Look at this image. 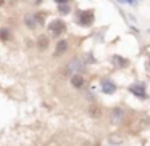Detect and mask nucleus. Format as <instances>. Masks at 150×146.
<instances>
[{
    "mask_svg": "<svg viewBox=\"0 0 150 146\" xmlns=\"http://www.w3.org/2000/svg\"><path fill=\"white\" fill-rule=\"evenodd\" d=\"M129 92L132 95H136L137 98H140V100H145L147 98V93H145V85L140 84V82H136V84H132L129 87Z\"/></svg>",
    "mask_w": 150,
    "mask_h": 146,
    "instance_id": "f257e3e1",
    "label": "nucleus"
},
{
    "mask_svg": "<svg viewBox=\"0 0 150 146\" xmlns=\"http://www.w3.org/2000/svg\"><path fill=\"white\" fill-rule=\"evenodd\" d=\"M92 21H94V11L87 10V11H81L79 13V23L82 26H89V24H92Z\"/></svg>",
    "mask_w": 150,
    "mask_h": 146,
    "instance_id": "f03ea898",
    "label": "nucleus"
},
{
    "mask_svg": "<svg viewBox=\"0 0 150 146\" xmlns=\"http://www.w3.org/2000/svg\"><path fill=\"white\" fill-rule=\"evenodd\" d=\"M102 92L107 95H113L115 92H116V85H115L113 80H110V79H103L102 80Z\"/></svg>",
    "mask_w": 150,
    "mask_h": 146,
    "instance_id": "7ed1b4c3",
    "label": "nucleus"
},
{
    "mask_svg": "<svg viewBox=\"0 0 150 146\" xmlns=\"http://www.w3.org/2000/svg\"><path fill=\"white\" fill-rule=\"evenodd\" d=\"M111 124H121L124 120V111L121 109V108H115L113 111H111Z\"/></svg>",
    "mask_w": 150,
    "mask_h": 146,
    "instance_id": "20e7f679",
    "label": "nucleus"
},
{
    "mask_svg": "<svg viewBox=\"0 0 150 146\" xmlns=\"http://www.w3.org/2000/svg\"><path fill=\"white\" fill-rule=\"evenodd\" d=\"M49 29L52 31V34L60 36V34L65 31V23H63V21H60V20H55V21H52V23H50Z\"/></svg>",
    "mask_w": 150,
    "mask_h": 146,
    "instance_id": "39448f33",
    "label": "nucleus"
},
{
    "mask_svg": "<svg viewBox=\"0 0 150 146\" xmlns=\"http://www.w3.org/2000/svg\"><path fill=\"white\" fill-rule=\"evenodd\" d=\"M111 63H113L115 68H124V66H127V59L126 58H121L120 55L111 56Z\"/></svg>",
    "mask_w": 150,
    "mask_h": 146,
    "instance_id": "423d86ee",
    "label": "nucleus"
},
{
    "mask_svg": "<svg viewBox=\"0 0 150 146\" xmlns=\"http://www.w3.org/2000/svg\"><path fill=\"white\" fill-rule=\"evenodd\" d=\"M68 72H78L82 69V63L79 61V59H73L71 63H68Z\"/></svg>",
    "mask_w": 150,
    "mask_h": 146,
    "instance_id": "0eeeda50",
    "label": "nucleus"
},
{
    "mask_svg": "<svg viewBox=\"0 0 150 146\" xmlns=\"http://www.w3.org/2000/svg\"><path fill=\"white\" fill-rule=\"evenodd\" d=\"M66 48H68V43H66V40H58V43H57V48H55V56L63 55V53L66 52Z\"/></svg>",
    "mask_w": 150,
    "mask_h": 146,
    "instance_id": "6e6552de",
    "label": "nucleus"
},
{
    "mask_svg": "<svg viewBox=\"0 0 150 146\" xmlns=\"http://www.w3.org/2000/svg\"><path fill=\"white\" fill-rule=\"evenodd\" d=\"M24 23H26V26L29 27V29H34L36 24H37L36 15H26V16H24Z\"/></svg>",
    "mask_w": 150,
    "mask_h": 146,
    "instance_id": "1a4fd4ad",
    "label": "nucleus"
},
{
    "mask_svg": "<svg viewBox=\"0 0 150 146\" xmlns=\"http://www.w3.org/2000/svg\"><path fill=\"white\" fill-rule=\"evenodd\" d=\"M124 140H123V136L121 135H108V143H110V145H113V146H118V145H121V143H123Z\"/></svg>",
    "mask_w": 150,
    "mask_h": 146,
    "instance_id": "9d476101",
    "label": "nucleus"
},
{
    "mask_svg": "<svg viewBox=\"0 0 150 146\" xmlns=\"http://www.w3.org/2000/svg\"><path fill=\"white\" fill-rule=\"evenodd\" d=\"M71 84L74 85L76 88H81L82 85H84V77H82V75H73V79H71Z\"/></svg>",
    "mask_w": 150,
    "mask_h": 146,
    "instance_id": "9b49d317",
    "label": "nucleus"
},
{
    "mask_svg": "<svg viewBox=\"0 0 150 146\" xmlns=\"http://www.w3.org/2000/svg\"><path fill=\"white\" fill-rule=\"evenodd\" d=\"M89 114H91L92 117H95V119H98V117L102 116V109L97 106V104H92V106L89 108Z\"/></svg>",
    "mask_w": 150,
    "mask_h": 146,
    "instance_id": "f8f14e48",
    "label": "nucleus"
},
{
    "mask_svg": "<svg viewBox=\"0 0 150 146\" xmlns=\"http://www.w3.org/2000/svg\"><path fill=\"white\" fill-rule=\"evenodd\" d=\"M37 47H39V50H45L47 47H49V39H47L45 36H40L39 39H37Z\"/></svg>",
    "mask_w": 150,
    "mask_h": 146,
    "instance_id": "ddd939ff",
    "label": "nucleus"
},
{
    "mask_svg": "<svg viewBox=\"0 0 150 146\" xmlns=\"http://www.w3.org/2000/svg\"><path fill=\"white\" fill-rule=\"evenodd\" d=\"M58 10H60V13H62V15H68V13H69V5L62 3V5L58 7Z\"/></svg>",
    "mask_w": 150,
    "mask_h": 146,
    "instance_id": "4468645a",
    "label": "nucleus"
},
{
    "mask_svg": "<svg viewBox=\"0 0 150 146\" xmlns=\"http://www.w3.org/2000/svg\"><path fill=\"white\" fill-rule=\"evenodd\" d=\"M8 37H10V34H8L7 29H0V40H8Z\"/></svg>",
    "mask_w": 150,
    "mask_h": 146,
    "instance_id": "2eb2a0df",
    "label": "nucleus"
},
{
    "mask_svg": "<svg viewBox=\"0 0 150 146\" xmlns=\"http://www.w3.org/2000/svg\"><path fill=\"white\" fill-rule=\"evenodd\" d=\"M36 20L39 24H44V21H45V13H36Z\"/></svg>",
    "mask_w": 150,
    "mask_h": 146,
    "instance_id": "dca6fc26",
    "label": "nucleus"
},
{
    "mask_svg": "<svg viewBox=\"0 0 150 146\" xmlns=\"http://www.w3.org/2000/svg\"><path fill=\"white\" fill-rule=\"evenodd\" d=\"M145 71H147V74H150V58H149V61L145 63Z\"/></svg>",
    "mask_w": 150,
    "mask_h": 146,
    "instance_id": "f3484780",
    "label": "nucleus"
},
{
    "mask_svg": "<svg viewBox=\"0 0 150 146\" xmlns=\"http://www.w3.org/2000/svg\"><path fill=\"white\" fill-rule=\"evenodd\" d=\"M55 2H57L58 5H62V3H68L69 0H55Z\"/></svg>",
    "mask_w": 150,
    "mask_h": 146,
    "instance_id": "a211bd4d",
    "label": "nucleus"
},
{
    "mask_svg": "<svg viewBox=\"0 0 150 146\" xmlns=\"http://www.w3.org/2000/svg\"><path fill=\"white\" fill-rule=\"evenodd\" d=\"M4 3H5V0H0V7H2Z\"/></svg>",
    "mask_w": 150,
    "mask_h": 146,
    "instance_id": "6ab92c4d",
    "label": "nucleus"
},
{
    "mask_svg": "<svg viewBox=\"0 0 150 146\" xmlns=\"http://www.w3.org/2000/svg\"><path fill=\"white\" fill-rule=\"evenodd\" d=\"M134 2H139V0H134Z\"/></svg>",
    "mask_w": 150,
    "mask_h": 146,
    "instance_id": "aec40b11",
    "label": "nucleus"
},
{
    "mask_svg": "<svg viewBox=\"0 0 150 146\" xmlns=\"http://www.w3.org/2000/svg\"><path fill=\"white\" fill-rule=\"evenodd\" d=\"M149 32H150V29H149Z\"/></svg>",
    "mask_w": 150,
    "mask_h": 146,
    "instance_id": "412c9836",
    "label": "nucleus"
}]
</instances>
